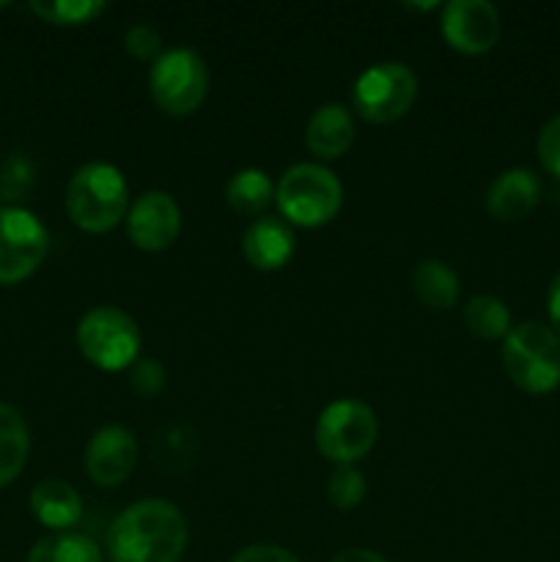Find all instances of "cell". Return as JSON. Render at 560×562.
I'll return each instance as SVG.
<instances>
[{
	"instance_id": "1",
	"label": "cell",
	"mask_w": 560,
	"mask_h": 562,
	"mask_svg": "<svg viewBox=\"0 0 560 562\" xmlns=\"http://www.w3.org/2000/svg\"><path fill=\"white\" fill-rule=\"evenodd\" d=\"M187 538L181 510L168 499L148 497L115 516L104 547L110 562H179Z\"/></svg>"
},
{
	"instance_id": "2",
	"label": "cell",
	"mask_w": 560,
	"mask_h": 562,
	"mask_svg": "<svg viewBox=\"0 0 560 562\" xmlns=\"http://www.w3.org/2000/svg\"><path fill=\"white\" fill-rule=\"evenodd\" d=\"M66 212L88 234L113 231L130 212V187L115 165L88 162L75 170L66 187Z\"/></svg>"
},
{
	"instance_id": "3",
	"label": "cell",
	"mask_w": 560,
	"mask_h": 562,
	"mask_svg": "<svg viewBox=\"0 0 560 562\" xmlns=\"http://www.w3.org/2000/svg\"><path fill=\"white\" fill-rule=\"evenodd\" d=\"M275 201L289 225L318 228L338 214L344 203V187L338 176L316 162H300L289 168L275 187Z\"/></svg>"
},
{
	"instance_id": "4",
	"label": "cell",
	"mask_w": 560,
	"mask_h": 562,
	"mask_svg": "<svg viewBox=\"0 0 560 562\" xmlns=\"http://www.w3.org/2000/svg\"><path fill=\"white\" fill-rule=\"evenodd\" d=\"M503 368L525 393H552L560 384V338L555 329L536 322L511 329L503 338Z\"/></svg>"
},
{
	"instance_id": "5",
	"label": "cell",
	"mask_w": 560,
	"mask_h": 562,
	"mask_svg": "<svg viewBox=\"0 0 560 562\" xmlns=\"http://www.w3.org/2000/svg\"><path fill=\"white\" fill-rule=\"evenodd\" d=\"M77 349L102 371H124L137 360L141 329L135 318L113 305L88 311L77 324Z\"/></svg>"
},
{
	"instance_id": "6",
	"label": "cell",
	"mask_w": 560,
	"mask_h": 562,
	"mask_svg": "<svg viewBox=\"0 0 560 562\" xmlns=\"http://www.w3.org/2000/svg\"><path fill=\"white\" fill-rule=\"evenodd\" d=\"M148 91L163 113L190 115L203 104L209 93V69L198 53L187 47L159 55L148 71Z\"/></svg>"
},
{
	"instance_id": "7",
	"label": "cell",
	"mask_w": 560,
	"mask_h": 562,
	"mask_svg": "<svg viewBox=\"0 0 560 562\" xmlns=\"http://www.w3.org/2000/svg\"><path fill=\"white\" fill-rule=\"evenodd\" d=\"M377 415L362 401H333L318 415L316 448L327 461L338 467L355 464L377 442Z\"/></svg>"
},
{
	"instance_id": "8",
	"label": "cell",
	"mask_w": 560,
	"mask_h": 562,
	"mask_svg": "<svg viewBox=\"0 0 560 562\" xmlns=\"http://www.w3.org/2000/svg\"><path fill=\"white\" fill-rule=\"evenodd\" d=\"M417 77L410 66L384 60L355 82V110L371 124H393L415 104Z\"/></svg>"
},
{
	"instance_id": "9",
	"label": "cell",
	"mask_w": 560,
	"mask_h": 562,
	"mask_svg": "<svg viewBox=\"0 0 560 562\" xmlns=\"http://www.w3.org/2000/svg\"><path fill=\"white\" fill-rule=\"evenodd\" d=\"M49 236L42 220L20 206L0 209V285H14L42 267Z\"/></svg>"
},
{
	"instance_id": "10",
	"label": "cell",
	"mask_w": 560,
	"mask_h": 562,
	"mask_svg": "<svg viewBox=\"0 0 560 562\" xmlns=\"http://www.w3.org/2000/svg\"><path fill=\"white\" fill-rule=\"evenodd\" d=\"M181 212L173 195L163 190H148L126 212V234L137 250L163 252L179 239Z\"/></svg>"
},
{
	"instance_id": "11",
	"label": "cell",
	"mask_w": 560,
	"mask_h": 562,
	"mask_svg": "<svg viewBox=\"0 0 560 562\" xmlns=\"http://www.w3.org/2000/svg\"><path fill=\"white\" fill-rule=\"evenodd\" d=\"M443 36L464 55H483L497 44L500 14L489 0H450L443 9Z\"/></svg>"
},
{
	"instance_id": "12",
	"label": "cell",
	"mask_w": 560,
	"mask_h": 562,
	"mask_svg": "<svg viewBox=\"0 0 560 562\" xmlns=\"http://www.w3.org/2000/svg\"><path fill=\"white\" fill-rule=\"evenodd\" d=\"M137 464V439L124 426H104L88 439L86 470L97 486L113 488L132 475Z\"/></svg>"
},
{
	"instance_id": "13",
	"label": "cell",
	"mask_w": 560,
	"mask_h": 562,
	"mask_svg": "<svg viewBox=\"0 0 560 562\" xmlns=\"http://www.w3.org/2000/svg\"><path fill=\"white\" fill-rule=\"evenodd\" d=\"M242 250L250 267L261 272H278L291 261L296 250L294 231L280 217H261L250 223L242 236Z\"/></svg>"
},
{
	"instance_id": "14",
	"label": "cell",
	"mask_w": 560,
	"mask_h": 562,
	"mask_svg": "<svg viewBox=\"0 0 560 562\" xmlns=\"http://www.w3.org/2000/svg\"><path fill=\"white\" fill-rule=\"evenodd\" d=\"M538 201H541V181L525 168L503 170L486 192L489 214L500 223H516L527 217L538 206Z\"/></svg>"
},
{
	"instance_id": "15",
	"label": "cell",
	"mask_w": 560,
	"mask_h": 562,
	"mask_svg": "<svg viewBox=\"0 0 560 562\" xmlns=\"http://www.w3.org/2000/svg\"><path fill=\"white\" fill-rule=\"evenodd\" d=\"M351 143H355V119L344 104H324L307 121L305 146L316 159L329 162V159L344 157Z\"/></svg>"
},
{
	"instance_id": "16",
	"label": "cell",
	"mask_w": 560,
	"mask_h": 562,
	"mask_svg": "<svg viewBox=\"0 0 560 562\" xmlns=\"http://www.w3.org/2000/svg\"><path fill=\"white\" fill-rule=\"evenodd\" d=\"M31 510L49 530L69 532L82 519V499L66 481H42L31 492Z\"/></svg>"
},
{
	"instance_id": "17",
	"label": "cell",
	"mask_w": 560,
	"mask_h": 562,
	"mask_svg": "<svg viewBox=\"0 0 560 562\" xmlns=\"http://www.w3.org/2000/svg\"><path fill=\"white\" fill-rule=\"evenodd\" d=\"M412 291L432 311H448L459 300V274L437 258H423L412 272Z\"/></svg>"
},
{
	"instance_id": "18",
	"label": "cell",
	"mask_w": 560,
	"mask_h": 562,
	"mask_svg": "<svg viewBox=\"0 0 560 562\" xmlns=\"http://www.w3.org/2000/svg\"><path fill=\"white\" fill-rule=\"evenodd\" d=\"M31 450V434L20 412L0 404V488L9 486L22 472Z\"/></svg>"
},
{
	"instance_id": "19",
	"label": "cell",
	"mask_w": 560,
	"mask_h": 562,
	"mask_svg": "<svg viewBox=\"0 0 560 562\" xmlns=\"http://www.w3.org/2000/svg\"><path fill=\"white\" fill-rule=\"evenodd\" d=\"M27 562H102V549L80 532H53L33 543Z\"/></svg>"
},
{
	"instance_id": "20",
	"label": "cell",
	"mask_w": 560,
	"mask_h": 562,
	"mask_svg": "<svg viewBox=\"0 0 560 562\" xmlns=\"http://www.w3.org/2000/svg\"><path fill=\"white\" fill-rule=\"evenodd\" d=\"M225 201L234 212L253 217V214H261L275 201V187L264 170L245 168L231 176L228 187H225Z\"/></svg>"
},
{
	"instance_id": "21",
	"label": "cell",
	"mask_w": 560,
	"mask_h": 562,
	"mask_svg": "<svg viewBox=\"0 0 560 562\" xmlns=\"http://www.w3.org/2000/svg\"><path fill=\"white\" fill-rule=\"evenodd\" d=\"M464 327L478 340H500L511 333V313L497 296H472L464 307Z\"/></svg>"
},
{
	"instance_id": "22",
	"label": "cell",
	"mask_w": 560,
	"mask_h": 562,
	"mask_svg": "<svg viewBox=\"0 0 560 562\" xmlns=\"http://www.w3.org/2000/svg\"><path fill=\"white\" fill-rule=\"evenodd\" d=\"M108 3L102 0H33L31 11L49 25H86L97 20Z\"/></svg>"
},
{
	"instance_id": "23",
	"label": "cell",
	"mask_w": 560,
	"mask_h": 562,
	"mask_svg": "<svg viewBox=\"0 0 560 562\" xmlns=\"http://www.w3.org/2000/svg\"><path fill=\"white\" fill-rule=\"evenodd\" d=\"M327 497L338 510L357 508L362 497H366V477H362V472L355 464L335 467L327 483Z\"/></svg>"
},
{
	"instance_id": "24",
	"label": "cell",
	"mask_w": 560,
	"mask_h": 562,
	"mask_svg": "<svg viewBox=\"0 0 560 562\" xmlns=\"http://www.w3.org/2000/svg\"><path fill=\"white\" fill-rule=\"evenodd\" d=\"M124 49L137 60H157L163 55V36L157 33V27L137 22L124 33Z\"/></svg>"
},
{
	"instance_id": "25",
	"label": "cell",
	"mask_w": 560,
	"mask_h": 562,
	"mask_svg": "<svg viewBox=\"0 0 560 562\" xmlns=\"http://www.w3.org/2000/svg\"><path fill=\"white\" fill-rule=\"evenodd\" d=\"M132 390H135L137 395H143V398H154V395L163 393L165 387V368L159 366L157 360H137L135 366H132Z\"/></svg>"
},
{
	"instance_id": "26",
	"label": "cell",
	"mask_w": 560,
	"mask_h": 562,
	"mask_svg": "<svg viewBox=\"0 0 560 562\" xmlns=\"http://www.w3.org/2000/svg\"><path fill=\"white\" fill-rule=\"evenodd\" d=\"M538 159H541L544 170L560 179V115L547 121L538 135Z\"/></svg>"
},
{
	"instance_id": "27",
	"label": "cell",
	"mask_w": 560,
	"mask_h": 562,
	"mask_svg": "<svg viewBox=\"0 0 560 562\" xmlns=\"http://www.w3.org/2000/svg\"><path fill=\"white\" fill-rule=\"evenodd\" d=\"M231 562H300L289 549L275 547V543H253V547L242 549Z\"/></svg>"
},
{
	"instance_id": "28",
	"label": "cell",
	"mask_w": 560,
	"mask_h": 562,
	"mask_svg": "<svg viewBox=\"0 0 560 562\" xmlns=\"http://www.w3.org/2000/svg\"><path fill=\"white\" fill-rule=\"evenodd\" d=\"M20 181H22V187H25V190L31 187V165H27L25 159L14 157L3 168V192H5V195L14 198V190H16L14 184H20Z\"/></svg>"
},
{
	"instance_id": "29",
	"label": "cell",
	"mask_w": 560,
	"mask_h": 562,
	"mask_svg": "<svg viewBox=\"0 0 560 562\" xmlns=\"http://www.w3.org/2000/svg\"><path fill=\"white\" fill-rule=\"evenodd\" d=\"M547 311H549V322H552L555 335H558V338H560V272L555 274V280H552V283H549Z\"/></svg>"
},
{
	"instance_id": "30",
	"label": "cell",
	"mask_w": 560,
	"mask_h": 562,
	"mask_svg": "<svg viewBox=\"0 0 560 562\" xmlns=\"http://www.w3.org/2000/svg\"><path fill=\"white\" fill-rule=\"evenodd\" d=\"M333 562H388L382 554L371 552V549H346V552L335 554Z\"/></svg>"
}]
</instances>
